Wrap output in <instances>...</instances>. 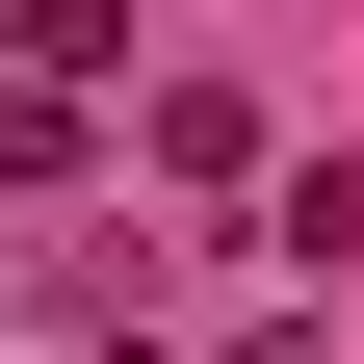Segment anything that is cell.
<instances>
[{
	"label": "cell",
	"instance_id": "6da1fadb",
	"mask_svg": "<svg viewBox=\"0 0 364 364\" xmlns=\"http://www.w3.org/2000/svg\"><path fill=\"white\" fill-rule=\"evenodd\" d=\"M53 53H105V0H0V78H53Z\"/></svg>",
	"mask_w": 364,
	"mask_h": 364
}]
</instances>
